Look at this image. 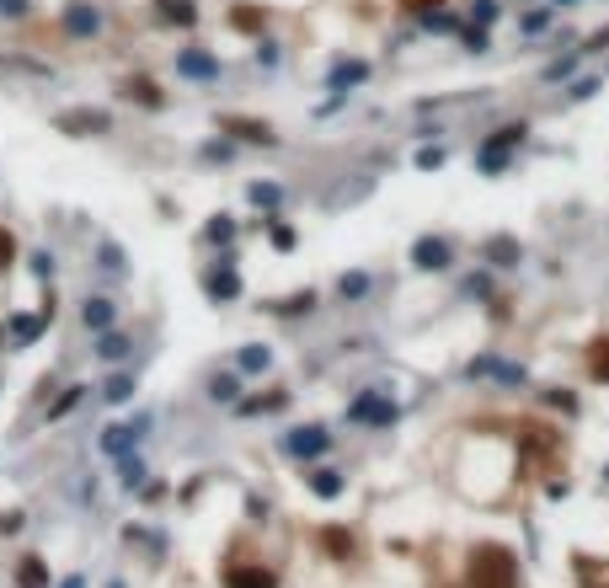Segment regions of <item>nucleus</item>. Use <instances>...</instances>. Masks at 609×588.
<instances>
[{"instance_id": "nucleus-21", "label": "nucleus", "mask_w": 609, "mask_h": 588, "mask_svg": "<svg viewBox=\"0 0 609 588\" xmlns=\"http://www.w3.org/2000/svg\"><path fill=\"white\" fill-rule=\"evenodd\" d=\"M11 252H17V246H11V236H6V230H0V268H6V262H11Z\"/></svg>"}, {"instance_id": "nucleus-14", "label": "nucleus", "mask_w": 609, "mask_h": 588, "mask_svg": "<svg viewBox=\"0 0 609 588\" xmlns=\"http://www.w3.org/2000/svg\"><path fill=\"white\" fill-rule=\"evenodd\" d=\"M113 321V311H107V300H91L86 305V327H107Z\"/></svg>"}, {"instance_id": "nucleus-6", "label": "nucleus", "mask_w": 609, "mask_h": 588, "mask_svg": "<svg viewBox=\"0 0 609 588\" xmlns=\"http://www.w3.org/2000/svg\"><path fill=\"white\" fill-rule=\"evenodd\" d=\"M177 70H182V75H193V81H214V75H220V59H209V54L187 49V54L177 59Z\"/></svg>"}, {"instance_id": "nucleus-20", "label": "nucleus", "mask_w": 609, "mask_h": 588, "mask_svg": "<svg viewBox=\"0 0 609 588\" xmlns=\"http://www.w3.org/2000/svg\"><path fill=\"white\" fill-rule=\"evenodd\" d=\"M369 289V278L364 273H353V278H342V300H348V294H364Z\"/></svg>"}, {"instance_id": "nucleus-13", "label": "nucleus", "mask_w": 609, "mask_h": 588, "mask_svg": "<svg viewBox=\"0 0 609 588\" xmlns=\"http://www.w3.org/2000/svg\"><path fill=\"white\" fill-rule=\"evenodd\" d=\"M43 578H49V572H43V562H38V556H27V567L17 572V583H22V588H38Z\"/></svg>"}, {"instance_id": "nucleus-4", "label": "nucleus", "mask_w": 609, "mask_h": 588, "mask_svg": "<svg viewBox=\"0 0 609 588\" xmlns=\"http://www.w3.org/2000/svg\"><path fill=\"white\" fill-rule=\"evenodd\" d=\"M348 417H358V423H396V401H385V396H358Z\"/></svg>"}, {"instance_id": "nucleus-17", "label": "nucleus", "mask_w": 609, "mask_h": 588, "mask_svg": "<svg viewBox=\"0 0 609 588\" xmlns=\"http://www.w3.org/2000/svg\"><path fill=\"white\" fill-rule=\"evenodd\" d=\"M129 391H134V380H129V375H118L113 385H107V401H129Z\"/></svg>"}, {"instance_id": "nucleus-5", "label": "nucleus", "mask_w": 609, "mask_h": 588, "mask_svg": "<svg viewBox=\"0 0 609 588\" xmlns=\"http://www.w3.org/2000/svg\"><path fill=\"white\" fill-rule=\"evenodd\" d=\"M203 289H209L214 300H236V294H241V278H236V268H230V262H220V268H209Z\"/></svg>"}, {"instance_id": "nucleus-22", "label": "nucleus", "mask_w": 609, "mask_h": 588, "mask_svg": "<svg viewBox=\"0 0 609 588\" xmlns=\"http://www.w3.org/2000/svg\"><path fill=\"white\" fill-rule=\"evenodd\" d=\"M0 11H6V17H22L27 6H22V0H0Z\"/></svg>"}, {"instance_id": "nucleus-8", "label": "nucleus", "mask_w": 609, "mask_h": 588, "mask_svg": "<svg viewBox=\"0 0 609 588\" xmlns=\"http://www.w3.org/2000/svg\"><path fill=\"white\" fill-rule=\"evenodd\" d=\"M289 450H294V455H321V450H326V433H321V428H300V433L289 439Z\"/></svg>"}, {"instance_id": "nucleus-2", "label": "nucleus", "mask_w": 609, "mask_h": 588, "mask_svg": "<svg viewBox=\"0 0 609 588\" xmlns=\"http://www.w3.org/2000/svg\"><path fill=\"white\" fill-rule=\"evenodd\" d=\"M519 139H524V123H513V129H497V139H487V145L476 150L481 172H503V166H508V150H519Z\"/></svg>"}, {"instance_id": "nucleus-12", "label": "nucleus", "mask_w": 609, "mask_h": 588, "mask_svg": "<svg viewBox=\"0 0 609 588\" xmlns=\"http://www.w3.org/2000/svg\"><path fill=\"white\" fill-rule=\"evenodd\" d=\"M310 487H316V498H337V492H342V476H337V471H316V476H310Z\"/></svg>"}, {"instance_id": "nucleus-1", "label": "nucleus", "mask_w": 609, "mask_h": 588, "mask_svg": "<svg viewBox=\"0 0 609 588\" xmlns=\"http://www.w3.org/2000/svg\"><path fill=\"white\" fill-rule=\"evenodd\" d=\"M471 588H519V562L508 546H476L471 551Z\"/></svg>"}, {"instance_id": "nucleus-18", "label": "nucleus", "mask_w": 609, "mask_h": 588, "mask_svg": "<svg viewBox=\"0 0 609 588\" xmlns=\"http://www.w3.org/2000/svg\"><path fill=\"white\" fill-rule=\"evenodd\" d=\"M348 81H364V65H342V70L332 75V86H348Z\"/></svg>"}, {"instance_id": "nucleus-7", "label": "nucleus", "mask_w": 609, "mask_h": 588, "mask_svg": "<svg viewBox=\"0 0 609 588\" xmlns=\"http://www.w3.org/2000/svg\"><path fill=\"white\" fill-rule=\"evenodd\" d=\"M417 268H449V241H433V236H423L417 241Z\"/></svg>"}, {"instance_id": "nucleus-23", "label": "nucleus", "mask_w": 609, "mask_h": 588, "mask_svg": "<svg viewBox=\"0 0 609 588\" xmlns=\"http://www.w3.org/2000/svg\"><path fill=\"white\" fill-rule=\"evenodd\" d=\"M0 348H6V327H0Z\"/></svg>"}, {"instance_id": "nucleus-10", "label": "nucleus", "mask_w": 609, "mask_h": 588, "mask_svg": "<svg viewBox=\"0 0 609 588\" xmlns=\"http://www.w3.org/2000/svg\"><path fill=\"white\" fill-rule=\"evenodd\" d=\"M225 129H236L241 139H257V145H273L268 123H246V118H225Z\"/></svg>"}, {"instance_id": "nucleus-15", "label": "nucleus", "mask_w": 609, "mask_h": 588, "mask_svg": "<svg viewBox=\"0 0 609 588\" xmlns=\"http://www.w3.org/2000/svg\"><path fill=\"white\" fill-rule=\"evenodd\" d=\"M65 129H107V118L102 113H75V118H65Z\"/></svg>"}, {"instance_id": "nucleus-11", "label": "nucleus", "mask_w": 609, "mask_h": 588, "mask_svg": "<svg viewBox=\"0 0 609 588\" xmlns=\"http://www.w3.org/2000/svg\"><path fill=\"white\" fill-rule=\"evenodd\" d=\"M588 375H593V380H609V337H599V343H593V353H588Z\"/></svg>"}, {"instance_id": "nucleus-3", "label": "nucleus", "mask_w": 609, "mask_h": 588, "mask_svg": "<svg viewBox=\"0 0 609 588\" xmlns=\"http://www.w3.org/2000/svg\"><path fill=\"white\" fill-rule=\"evenodd\" d=\"M225 588H278V578L262 562H230L225 567Z\"/></svg>"}, {"instance_id": "nucleus-19", "label": "nucleus", "mask_w": 609, "mask_h": 588, "mask_svg": "<svg viewBox=\"0 0 609 588\" xmlns=\"http://www.w3.org/2000/svg\"><path fill=\"white\" fill-rule=\"evenodd\" d=\"M241 369H268V348H252V353H241Z\"/></svg>"}, {"instance_id": "nucleus-9", "label": "nucleus", "mask_w": 609, "mask_h": 588, "mask_svg": "<svg viewBox=\"0 0 609 588\" xmlns=\"http://www.w3.org/2000/svg\"><path fill=\"white\" fill-rule=\"evenodd\" d=\"M161 17H166V22L193 27V22H198V11H193V0H161Z\"/></svg>"}, {"instance_id": "nucleus-24", "label": "nucleus", "mask_w": 609, "mask_h": 588, "mask_svg": "<svg viewBox=\"0 0 609 588\" xmlns=\"http://www.w3.org/2000/svg\"><path fill=\"white\" fill-rule=\"evenodd\" d=\"M406 6H417V0H406ZM433 6H439V0H433Z\"/></svg>"}, {"instance_id": "nucleus-16", "label": "nucleus", "mask_w": 609, "mask_h": 588, "mask_svg": "<svg viewBox=\"0 0 609 588\" xmlns=\"http://www.w3.org/2000/svg\"><path fill=\"white\" fill-rule=\"evenodd\" d=\"M70 27L75 33H97V11H70Z\"/></svg>"}]
</instances>
